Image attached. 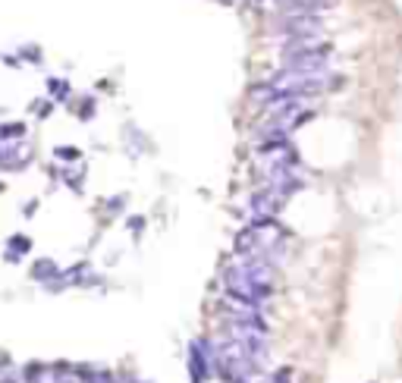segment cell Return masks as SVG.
Here are the masks:
<instances>
[{
    "label": "cell",
    "mask_w": 402,
    "mask_h": 383,
    "mask_svg": "<svg viewBox=\"0 0 402 383\" xmlns=\"http://www.w3.org/2000/svg\"><path fill=\"white\" fill-rule=\"evenodd\" d=\"M336 82V76L330 73H296V69H283V73H276L274 79L264 82V89H268L270 101L276 97H308V95H318V91L330 89Z\"/></svg>",
    "instance_id": "3957f363"
},
{
    "label": "cell",
    "mask_w": 402,
    "mask_h": 383,
    "mask_svg": "<svg viewBox=\"0 0 402 383\" xmlns=\"http://www.w3.org/2000/svg\"><path fill=\"white\" fill-rule=\"evenodd\" d=\"M330 45L311 47V51H296L286 54V69H296V73H330Z\"/></svg>",
    "instance_id": "277c9868"
},
{
    "label": "cell",
    "mask_w": 402,
    "mask_h": 383,
    "mask_svg": "<svg viewBox=\"0 0 402 383\" xmlns=\"http://www.w3.org/2000/svg\"><path fill=\"white\" fill-rule=\"evenodd\" d=\"M113 377L104 371H91V374H79V383H110Z\"/></svg>",
    "instance_id": "9c48e42d"
},
{
    "label": "cell",
    "mask_w": 402,
    "mask_h": 383,
    "mask_svg": "<svg viewBox=\"0 0 402 383\" xmlns=\"http://www.w3.org/2000/svg\"><path fill=\"white\" fill-rule=\"evenodd\" d=\"M320 25H324V19L311 16V13H286V19H283V32L289 41L305 38V35H318Z\"/></svg>",
    "instance_id": "8992f818"
},
{
    "label": "cell",
    "mask_w": 402,
    "mask_h": 383,
    "mask_svg": "<svg viewBox=\"0 0 402 383\" xmlns=\"http://www.w3.org/2000/svg\"><path fill=\"white\" fill-rule=\"evenodd\" d=\"M248 3H252V7H258V10H268V7H274L276 0H248Z\"/></svg>",
    "instance_id": "30bf717a"
},
{
    "label": "cell",
    "mask_w": 402,
    "mask_h": 383,
    "mask_svg": "<svg viewBox=\"0 0 402 383\" xmlns=\"http://www.w3.org/2000/svg\"><path fill=\"white\" fill-rule=\"evenodd\" d=\"M224 286L230 299H239V302H248L258 308L274 289V264L261 258H239L236 264L226 267Z\"/></svg>",
    "instance_id": "6da1fadb"
},
{
    "label": "cell",
    "mask_w": 402,
    "mask_h": 383,
    "mask_svg": "<svg viewBox=\"0 0 402 383\" xmlns=\"http://www.w3.org/2000/svg\"><path fill=\"white\" fill-rule=\"evenodd\" d=\"M189 364H192V380H195V383L208 380V361H204V343H192V355H189Z\"/></svg>",
    "instance_id": "52a82bcc"
},
{
    "label": "cell",
    "mask_w": 402,
    "mask_h": 383,
    "mask_svg": "<svg viewBox=\"0 0 402 383\" xmlns=\"http://www.w3.org/2000/svg\"><path fill=\"white\" fill-rule=\"evenodd\" d=\"M226 3H236V0H226Z\"/></svg>",
    "instance_id": "7c38bea8"
},
{
    "label": "cell",
    "mask_w": 402,
    "mask_h": 383,
    "mask_svg": "<svg viewBox=\"0 0 402 383\" xmlns=\"http://www.w3.org/2000/svg\"><path fill=\"white\" fill-rule=\"evenodd\" d=\"M283 195L274 189H261L255 192L252 198H248L246 205V214L252 217V223H261V220H274L276 214H280V207H283Z\"/></svg>",
    "instance_id": "5b68a950"
},
{
    "label": "cell",
    "mask_w": 402,
    "mask_h": 383,
    "mask_svg": "<svg viewBox=\"0 0 402 383\" xmlns=\"http://www.w3.org/2000/svg\"><path fill=\"white\" fill-rule=\"evenodd\" d=\"M38 277V280H51V277H57V267L51 264V261H41V264H35V270H32Z\"/></svg>",
    "instance_id": "ba28073f"
},
{
    "label": "cell",
    "mask_w": 402,
    "mask_h": 383,
    "mask_svg": "<svg viewBox=\"0 0 402 383\" xmlns=\"http://www.w3.org/2000/svg\"><path fill=\"white\" fill-rule=\"evenodd\" d=\"M110 383H132V380H129V377H113Z\"/></svg>",
    "instance_id": "8fae6325"
},
{
    "label": "cell",
    "mask_w": 402,
    "mask_h": 383,
    "mask_svg": "<svg viewBox=\"0 0 402 383\" xmlns=\"http://www.w3.org/2000/svg\"><path fill=\"white\" fill-rule=\"evenodd\" d=\"M283 245H286L283 227L274 220H261V223H248L236 236V255L239 258H261L274 264L276 251H283Z\"/></svg>",
    "instance_id": "7a4b0ae2"
}]
</instances>
